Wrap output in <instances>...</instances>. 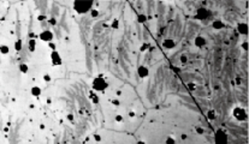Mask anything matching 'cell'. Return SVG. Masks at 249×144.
I'll return each instance as SVG.
<instances>
[{
  "label": "cell",
  "mask_w": 249,
  "mask_h": 144,
  "mask_svg": "<svg viewBox=\"0 0 249 144\" xmlns=\"http://www.w3.org/2000/svg\"><path fill=\"white\" fill-rule=\"evenodd\" d=\"M163 46H164V48H166V49H171V48L175 47V41H173L172 38H165V40L163 41Z\"/></svg>",
  "instance_id": "obj_11"
},
{
  "label": "cell",
  "mask_w": 249,
  "mask_h": 144,
  "mask_svg": "<svg viewBox=\"0 0 249 144\" xmlns=\"http://www.w3.org/2000/svg\"><path fill=\"white\" fill-rule=\"evenodd\" d=\"M165 144H176V138L173 136H168V137L166 138Z\"/></svg>",
  "instance_id": "obj_19"
},
{
  "label": "cell",
  "mask_w": 249,
  "mask_h": 144,
  "mask_svg": "<svg viewBox=\"0 0 249 144\" xmlns=\"http://www.w3.org/2000/svg\"><path fill=\"white\" fill-rule=\"evenodd\" d=\"M35 47H36V41L35 38H30L29 40V45H28V48L30 52H35Z\"/></svg>",
  "instance_id": "obj_15"
},
{
  "label": "cell",
  "mask_w": 249,
  "mask_h": 144,
  "mask_svg": "<svg viewBox=\"0 0 249 144\" xmlns=\"http://www.w3.org/2000/svg\"><path fill=\"white\" fill-rule=\"evenodd\" d=\"M67 119L72 121V120H74V115H72V114H69V115H67Z\"/></svg>",
  "instance_id": "obj_35"
},
{
  "label": "cell",
  "mask_w": 249,
  "mask_h": 144,
  "mask_svg": "<svg viewBox=\"0 0 249 144\" xmlns=\"http://www.w3.org/2000/svg\"><path fill=\"white\" fill-rule=\"evenodd\" d=\"M136 144H146V143H145V142H143V141H138V142H137V143H136Z\"/></svg>",
  "instance_id": "obj_38"
},
{
  "label": "cell",
  "mask_w": 249,
  "mask_h": 144,
  "mask_svg": "<svg viewBox=\"0 0 249 144\" xmlns=\"http://www.w3.org/2000/svg\"><path fill=\"white\" fill-rule=\"evenodd\" d=\"M53 37H54V35L51 30H43L39 34V38L42 42H47V43H51L53 41Z\"/></svg>",
  "instance_id": "obj_5"
},
{
  "label": "cell",
  "mask_w": 249,
  "mask_h": 144,
  "mask_svg": "<svg viewBox=\"0 0 249 144\" xmlns=\"http://www.w3.org/2000/svg\"><path fill=\"white\" fill-rule=\"evenodd\" d=\"M212 27H213V29L219 30V29H223V28H224V23H223L221 20H219V19H217V20H213Z\"/></svg>",
  "instance_id": "obj_13"
},
{
  "label": "cell",
  "mask_w": 249,
  "mask_h": 144,
  "mask_svg": "<svg viewBox=\"0 0 249 144\" xmlns=\"http://www.w3.org/2000/svg\"><path fill=\"white\" fill-rule=\"evenodd\" d=\"M232 115L233 118L236 119V120H238V121H244V120H247V118H248V114H247V112H246V109L243 107H235L232 109Z\"/></svg>",
  "instance_id": "obj_4"
},
{
  "label": "cell",
  "mask_w": 249,
  "mask_h": 144,
  "mask_svg": "<svg viewBox=\"0 0 249 144\" xmlns=\"http://www.w3.org/2000/svg\"><path fill=\"white\" fill-rule=\"evenodd\" d=\"M90 13H92V17H94V18H95V17H98V16H99V11H98V10H94V9H92V10H90Z\"/></svg>",
  "instance_id": "obj_22"
},
{
  "label": "cell",
  "mask_w": 249,
  "mask_h": 144,
  "mask_svg": "<svg viewBox=\"0 0 249 144\" xmlns=\"http://www.w3.org/2000/svg\"><path fill=\"white\" fill-rule=\"evenodd\" d=\"M236 82H237V84H240V83H241V79H240V78H236Z\"/></svg>",
  "instance_id": "obj_39"
},
{
  "label": "cell",
  "mask_w": 249,
  "mask_h": 144,
  "mask_svg": "<svg viewBox=\"0 0 249 144\" xmlns=\"http://www.w3.org/2000/svg\"><path fill=\"white\" fill-rule=\"evenodd\" d=\"M179 60H181L182 64H187L188 63V56H187V55H182V56L179 58Z\"/></svg>",
  "instance_id": "obj_24"
},
{
  "label": "cell",
  "mask_w": 249,
  "mask_h": 144,
  "mask_svg": "<svg viewBox=\"0 0 249 144\" xmlns=\"http://www.w3.org/2000/svg\"><path fill=\"white\" fill-rule=\"evenodd\" d=\"M118 27H119V22H118V19H114V20L112 22V28H113V29H117Z\"/></svg>",
  "instance_id": "obj_23"
},
{
  "label": "cell",
  "mask_w": 249,
  "mask_h": 144,
  "mask_svg": "<svg viewBox=\"0 0 249 144\" xmlns=\"http://www.w3.org/2000/svg\"><path fill=\"white\" fill-rule=\"evenodd\" d=\"M229 142V137H228V133L224 131V130H217L215 135H214V143L215 144H228Z\"/></svg>",
  "instance_id": "obj_3"
},
{
  "label": "cell",
  "mask_w": 249,
  "mask_h": 144,
  "mask_svg": "<svg viewBox=\"0 0 249 144\" xmlns=\"http://www.w3.org/2000/svg\"><path fill=\"white\" fill-rule=\"evenodd\" d=\"M242 48H243L244 51H247V49H248V42H243V43H242Z\"/></svg>",
  "instance_id": "obj_28"
},
{
  "label": "cell",
  "mask_w": 249,
  "mask_h": 144,
  "mask_svg": "<svg viewBox=\"0 0 249 144\" xmlns=\"http://www.w3.org/2000/svg\"><path fill=\"white\" fill-rule=\"evenodd\" d=\"M130 117L134 118V117H135V113H134V112H130Z\"/></svg>",
  "instance_id": "obj_36"
},
{
  "label": "cell",
  "mask_w": 249,
  "mask_h": 144,
  "mask_svg": "<svg viewBox=\"0 0 249 144\" xmlns=\"http://www.w3.org/2000/svg\"><path fill=\"white\" fill-rule=\"evenodd\" d=\"M112 103H113L114 106H119V101H118V100H116V99L112 100Z\"/></svg>",
  "instance_id": "obj_33"
},
{
  "label": "cell",
  "mask_w": 249,
  "mask_h": 144,
  "mask_svg": "<svg viewBox=\"0 0 249 144\" xmlns=\"http://www.w3.org/2000/svg\"><path fill=\"white\" fill-rule=\"evenodd\" d=\"M209 11L207 9H203V7H201V9H197V11H196V15H195V17L197 18V19H207V18L209 17Z\"/></svg>",
  "instance_id": "obj_7"
},
{
  "label": "cell",
  "mask_w": 249,
  "mask_h": 144,
  "mask_svg": "<svg viewBox=\"0 0 249 144\" xmlns=\"http://www.w3.org/2000/svg\"><path fill=\"white\" fill-rule=\"evenodd\" d=\"M194 45L199 48H202L203 46L206 45V38L202 37V36H196L195 40H194Z\"/></svg>",
  "instance_id": "obj_9"
},
{
  "label": "cell",
  "mask_w": 249,
  "mask_h": 144,
  "mask_svg": "<svg viewBox=\"0 0 249 144\" xmlns=\"http://www.w3.org/2000/svg\"><path fill=\"white\" fill-rule=\"evenodd\" d=\"M195 130H196V132H197L199 135H203V132H205V130H203L202 127H199V126H197Z\"/></svg>",
  "instance_id": "obj_26"
},
{
  "label": "cell",
  "mask_w": 249,
  "mask_h": 144,
  "mask_svg": "<svg viewBox=\"0 0 249 144\" xmlns=\"http://www.w3.org/2000/svg\"><path fill=\"white\" fill-rule=\"evenodd\" d=\"M37 19H39L40 22H43V20H45V19H47V18H46V16H45V15H39V16H37Z\"/></svg>",
  "instance_id": "obj_27"
},
{
  "label": "cell",
  "mask_w": 249,
  "mask_h": 144,
  "mask_svg": "<svg viewBox=\"0 0 249 144\" xmlns=\"http://www.w3.org/2000/svg\"><path fill=\"white\" fill-rule=\"evenodd\" d=\"M148 74H149V70H148V67L146 66H138L137 67V76L140 78H146L148 77Z\"/></svg>",
  "instance_id": "obj_8"
},
{
  "label": "cell",
  "mask_w": 249,
  "mask_h": 144,
  "mask_svg": "<svg viewBox=\"0 0 249 144\" xmlns=\"http://www.w3.org/2000/svg\"><path fill=\"white\" fill-rule=\"evenodd\" d=\"M43 81H45V82H51V81H52V77H51L49 74H47V73H46V74H43Z\"/></svg>",
  "instance_id": "obj_25"
},
{
  "label": "cell",
  "mask_w": 249,
  "mask_h": 144,
  "mask_svg": "<svg viewBox=\"0 0 249 144\" xmlns=\"http://www.w3.org/2000/svg\"><path fill=\"white\" fill-rule=\"evenodd\" d=\"M90 97L93 99V102H94V103H98V102H99V97H98V96H90Z\"/></svg>",
  "instance_id": "obj_31"
},
{
  "label": "cell",
  "mask_w": 249,
  "mask_h": 144,
  "mask_svg": "<svg viewBox=\"0 0 249 144\" xmlns=\"http://www.w3.org/2000/svg\"><path fill=\"white\" fill-rule=\"evenodd\" d=\"M30 92H31V95L33 96H35V97H39L40 95H41V92H42V90H41V88L40 87H33L31 89H30Z\"/></svg>",
  "instance_id": "obj_12"
},
{
  "label": "cell",
  "mask_w": 249,
  "mask_h": 144,
  "mask_svg": "<svg viewBox=\"0 0 249 144\" xmlns=\"http://www.w3.org/2000/svg\"><path fill=\"white\" fill-rule=\"evenodd\" d=\"M92 87H93V90H95V91H104V90L107 89L108 83H107V81L104 77H95L93 79Z\"/></svg>",
  "instance_id": "obj_2"
},
{
  "label": "cell",
  "mask_w": 249,
  "mask_h": 144,
  "mask_svg": "<svg viewBox=\"0 0 249 144\" xmlns=\"http://www.w3.org/2000/svg\"><path fill=\"white\" fill-rule=\"evenodd\" d=\"M207 118H208L209 120H214V119L217 118V115H215V112H214L213 109L208 110V113H207Z\"/></svg>",
  "instance_id": "obj_20"
},
{
  "label": "cell",
  "mask_w": 249,
  "mask_h": 144,
  "mask_svg": "<svg viewBox=\"0 0 249 144\" xmlns=\"http://www.w3.org/2000/svg\"><path fill=\"white\" fill-rule=\"evenodd\" d=\"M40 128H41V130H43V128H45V125H42V124H41V125H40Z\"/></svg>",
  "instance_id": "obj_40"
},
{
  "label": "cell",
  "mask_w": 249,
  "mask_h": 144,
  "mask_svg": "<svg viewBox=\"0 0 249 144\" xmlns=\"http://www.w3.org/2000/svg\"><path fill=\"white\" fill-rule=\"evenodd\" d=\"M93 5L94 2L89 0H76L74 1V10L80 15H84L93 9Z\"/></svg>",
  "instance_id": "obj_1"
},
{
  "label": "cell",
  "mask_w": 249,
  "mask_h": 144,
  "mask_svg": "<svg viewBox=\"0 0 249 144\" xmlns=\"http://www.w3.org/2000/svg\"><path fill=\"white\" fill-rule=\"evenodd\" d=\"M19 71L22 72V73H28L29 72V66H28V64H21L19 65Z\"/></svg>",
  "instance_id": "obj_17"
},
{
  "label": "cell",
  "mask_w": 249,
  "mask_h": 144,
  "mask_svg": "<svg viewBox=\"0 0 249 144\" xmlns=\"http://www.w3.org/2000/svg\"><path fill=\"white\" fill-rule=\"evenodd\" d=\"M94 139H95L96 142H100V141H101V137H100V135H94Z\"/></svg>",
  "instance_id": "obj_29"
},
{
  "label": "cell",
  "mask_w": 249,
  "mask_h": 144,
  "mask_svg": "<svg viewBox=\"0 0 249 144\" xmlns=\"http://www.w3.org/2000/svg\"><path fill=\"white\" fill-rule=\"evenodd\" d=\"M13 48H15V51L21 52V51H22V48H23V41H22V40H17V41H15Z\"/></svg>",
  "instance_id": "obj_14"
},
{
  "label": "cell",
  "mask_w": 249,
  "mask_h": 144,
  "mask_svg": "<svg viewBox=\"0 0 249 144\" xmlns=\"http://www.w3.org/2000/svg\"><path fill=\"white\" fill-rule=\"evenodd\" d=\"M188 88H189L190 90H195V84H193V83L188 84Z\"/></svg>",
  "instance_id": "obj_32"
},
{
  "label": "cell",
  "mask_w": 249,
  "mask_h": 144,
  "mask_svg": "<svg viewBox=\"0 0 249 144\" xmlns=\"http://www.w3.org/2000/svg\"><path fill=\"white\" fill-rule=\"evenodd\" d=\"M237 31L241 35H247L248 34V24L247 23H240L237 25Z\"/></svg>",
  "instance_id": "obj_10"
},
{
  "label": "cell",
  "mask_w": 249,
  "mask_h": 144,
  "mask_svg": "<svg viewBox=\"0 0 249 144\" xmlns=\"http://www.w3.org/2000/svg\"><path fill=\"white\" fill-rule=\"evenodd\" d=\"M181 138H182V139H187V135H182L181 136Z\"/></svg>",
  "instance_id": "obj_37"
},
{
  "label": "cell",
  "mask_w": 249,
  "mask_h": 144,
  "mask_svg": "<svg viewBox=\"0 0 249 144\" xmlns=\"http://www.w3.org/2000/svg\"><path fill=\"white\" fill-rule=\"evenodd\" d=\"M146 20H147V17H146V15H143V13H140L137 16V22L140 24H145L146 23Z\"/></svg>",
  "instance_id": "obj_18"
},
{
  "label": "cell",
  "mask_w": 249,
  "mask_h": 144,
  "mask_svg": "<svg viewBox=\"0 0 249 144\" xmlns=\"http://www.w3.org/2000/svg\"><path fill=\"white\" fill-rule=\"evenodd\" d=\"M51 61L53 66H62L63 65V59L60 56V54L58 53V51H52L51 53Z\"/></svg>",
  "instance_id": "obj_6"
},
{
  "label": "cell",
  "mask_w": 249,
  "mask_h": 144,
  "mask_svg": "<svg viewBox=\"0 0 249 144\" xmlns=\"http://www.w3.org/2000/svg\"><path fill=\"white\" fill-rule=\"evenodd\" d=\"M148 48H149V43H147V42H146V43H142L141 47H140V52H146Z\"/></svg>",
  "instance_id": "obj_21"
},
{
  "label": "cell",
  "mask_w": 249,
  "mask_h": 144,
  "mask_svg": "<svg viewBox=\"0 0 249 144\" xmlns=\"http://www.w3.org/2000/svg\"><path fill=\"white\" fill-rule=\"evenodd\" d=\"M116 121H118V123L123 121V117L122 115H116Z\"/></svg>",
  "instance_id": "obj_30"
},
{
  "label": "cell",
  "mask_w": 249,
  "mask_h": 144,
  "mask_svg": "<svg viewBox=\"0 0 249 144\" xmlns=\"http://www.w3.org/2000/svg\"><path fill=\"white\" fill-rule=\"evenodd\" d=\"M9 52H10L9 46H6V45H0V54H4V55H6V54H9Z\"/></svg>",
  "instance_id": "obj_16"
},
{
  "label": "cell",
  "mask_w": 249,
  "mask_h": 144,
  "mask_svg": "<svg viewBox=\"0 0 249 144\" xmlns=\"http://www.w3.org/2000/svg\"><path fill=\"white\" fill-rule=\"evenodd\" d=\"M48 22H49V23H51L52 25H54L55 23H57V22H55V19H54V18H51V19H48Z\"/></svg>",
  "instance_id": "obj_34"
}]
</instances>
